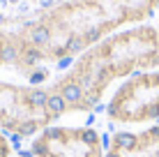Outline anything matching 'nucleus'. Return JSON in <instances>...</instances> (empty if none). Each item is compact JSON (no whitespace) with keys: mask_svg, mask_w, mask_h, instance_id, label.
I'll return each mask as SVG.
<instances>
[{"mask_svg":"<svg viewBox=\"0 0 159 157\" xmlns=\"http://www.w3.org/2000/svg\"><path fill=\"white\" fill-rule=\"evenodd\" d=\"M9 2H16V0H9Z\"/></svg>","mask_w":159,"mask_h":157,"instance_id":"10","label":"nucleus"},{"mask_svg":"<svg viewBox=\"0 0 159 157\" xmlns=\"http://www.w3.org/2000/svg\"><path fill=\"white\" fill-rule=\"evenodd\" d=\"M19 48L14 44V35L0 32V65H16Z\"/></svg>","mask_w":159,"mask_h":157,"instance_id":"7","label":"nucleus"},{"mask_svg":"<svg viewBox=\"0 0 159 157\" xmlns=\"http://www.w3.org/2000/svg\"><path fill=\"white\" fill-rule=\"evenodd\" d=\"M0 25H2V16H0Z\"/></svg>","mask_w":159,"mask_h":157,"instance_id":"9","label":"nucleus"},{"mask_svg":"<svg viewBox=\"0 0 159 157\" xmlns=\"http://www.w3.org/2000/svg\"><path fill=\"white\" fill-rule=\"evenodd\" d=\"M35 157H104L102 136L92 127L51 125L32 141Z\"/></svg>","mask_w":159,"mask_h":157,"instance_id":"5","label":"nucleus"},{"mask_svg":"<svg viewBox=\"0 0 159 157\" xmlns=\"http://www.w3.org/2000/svg\"><path fill=\"white\" fill-rule=\"evenodd\" d=\"M62 113V104L48 88L14 85L0 81V132L14 136H37Z\"/></svg>","mask_w":159,"mask_h":157,"instance_id":"3","label":"nucleus"},{"mask_svg":"<svg viewBox=\"0 0 159 157\" xmlns=\"http://www.w3.org/2000/svg\"><path fill=\"white\" fill-rule=\"evenodd\" d=\"M9 155H12V145H9V141L0 132V157H9Z\"/></svg>","mask_w":159,"mask_h":157,"instance_id":"8","label":"nucleus"},{"mask_svg":"<svg viewBox=\"0 0 159 157\" xmlns=\"http://www.w3.org/2000/svg\"><path fill=\"white\" fill-rule=\"evenodd\" d=\"M106 118L116 125L159 122V69L136 72L118 85L106 106Z\"/></svg>","mask_w":159,"mask_h":157,"instance_id":"4","label":"nucleus"},{"mask_svg":"<svg viewBox=\"0 0 159 157\" xmlns=\"http://www.w3.org/2000/svg\"><path fill=\"white\" fill-rule=\"evenodd\" d=\"M104 157H159V122L136 132H116L108 139Z\"/></svg>","mask_w":159,"mask_h":157,"instance_id":"6","label":"nucleus"},{"mask_svg":"<svg viewBox=\"0 0 159 157\" xmlns=\"http://www.w3.org/2000/svg\"><path fill=\"white\" fill-rule=\"evenodd\" d=\"M159 9V0H72L51 7L14 35L19 48L16 69L30 76L42 62L67 65L76 53L102 42L122 23L143 21Z\"/></svg>","mask_w":159,"mask_h":157,"instance_id":"1","label":"nucleus"},{"mask_svg":"<svg viewBox=\"0 0 159 157\" xmlns=\"http://www.w3.org/2000/svg\"><path fill=\"white\" fill-rule=\"evenodd\" d=\"M148 69H159V30L145 25L90 46L48 90L62 104V113H83L99 104L116 79Z\"/></svg>","mask_w":159,"mask_h":157,"instance_id":"2","label":"nucleus"}]
</instances>
